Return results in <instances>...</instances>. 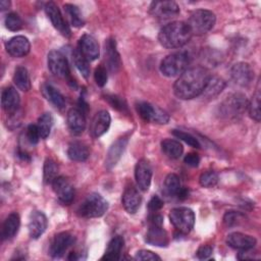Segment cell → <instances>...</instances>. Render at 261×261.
I'll list each match as a JSON object with an SVG mask.
<instances>
[{
	"label": "cell",
	"instance_id": "1",
	"mask_svg": "<svg viewBox=\"0 0 261 261\" xmlns=\"http://www.w3.org/2000/svg\"><path fill=\"white\" fill-rule=\"evenodd\" d=\"M210 76L209 71L202 66L188 68L174 83L173 93L181 100L196 98L203 93Z\"/></svg>",
	"mask_w": 261,
	"mask_h": 261
},
{
	"label": "cell",
	"instance_id": "2",
	"mask_svg": "<svg viewBox=\"0 0 261 261\" xmlns=\"http://www.w3.org/2000/svg\"><path fill=\"white\" fill-rule=\"evenodd\" d=\"M192 33L187 22L177 20L164 25L158 34L159 43L167 49L182 47L190 41Z\"/></svg>",
	"mask_w": 261,
	"mask_h": 261
},
{
	"label": "cell",
	"instance_id": "3",
	"mask_svg": "<svg viewBox=\"0 0 261 261\" xmlns=\"http://www.w3.org/2000/svg\"><path fill=\"white\" fill-rule=\"evenodd\" d=\"M248 100L242 93H233L225 97L219 104L218 113L225 119H238L248 109Z\"/></svg>",
	"mask_w": 261,
	"mask_h": 261
},
{
	"label": "cell",
	"instance_id": "4",
	"mask_svg": "<svg viewBox=\"0 0 261 261\" xmlns=\"http://www.w3.org/2000/svg\"><path fill=\"white\" fill-rule=\"evenodd\" d=\"M190 57L187 52H174L167 55L160 63V71L167 77L180 75L188 69Z\"/></svg>",
	"mask_w": 261,
	"mask_h": 261
},
{
	"label": "cell",
	"instance_id": "5",
	"mask_svg": "<svg viewBox=\"0 0 261 261\" xmlns=\"http://www.w3.org/2000/svg\"><path fill=\"white\" fill-rule=\"evenodd\" d=\"M215 14L207 9L195 10L188 19V27L192 35L201 36L208 33L215 24Z\"/></svg>",
	"mask_w": 261,
	"mask_h": 261
},
{
	"label": "cell",
	"instance_id": "6",
	"mask_svg": "<svg viewBox=\"0 0 261 261\" xmlns=\"http://www.w3.org/2000/svg\"><path fill=\"white\" fill-rule=\"evenodd\" d=\"M108 209V202L97 193L88 195L79 207L77 213L84 218H96L102 216Z\"/></svg>",
	"mask_w": 261,
	"mask_h": 261
},
{
	"label": "cell",
	"instance_id": "7",
	"mask_svg": "<svg viewBox=\"0 0 261 261\" xmlns=\"http://www.w3.org/2000/svg\"><path fill=\"white\" fill-rule=\"evenodd\" d=\"M47 63H48L49 70L54 75L67 80L68 84L70 86L75 87V83H74V81H72L71 75H70L68 61H67L66 57L60 51H57V50L50 51L48 53Z\"/></svg>",
	"mask_w": 261,
	"mask_h": 261
},
{
	"label": "cell",
	"instance_id": "8",
	"mask_svg": "<svg viewBox=\"0 0 261 261\" xmlns=\"http://www.w3.org/2000/svg\"><path fill=\"white\" fill-rule=\"evenodd\" d=\"M169 219L179 232L189 233L194 227L195 213L188 207H177L170 211Z\"/></svg>",
	"mask_w": 261,
	"mask_h": 261
},
{
	"label": "cell",
	"instance_id": "9",
	"mask_svg": "<svg viewBox=\"0 0 261 261\" xmlns=\"http://www.w3.org/2000/svg\"><path fill=\"white\" fill-rule=\"evenodd\" d=\"M137 111L140 114V116L146 121H151L160 124H165L169 121V115L167 114V112L148 102L138 103Z\"/></svg>",
	"mask_w": 261,
	"mask_h": 261
},
{
	"label": "cell",
	"instance_id": "10",
	"mask_svg": "<svg viewBox=\"0 0 261 261\" xmlns=\"http://www.w3.org/2000/svg\"><path fill=\"white\" fill-rule=\"evenodd\" d=\"M150 13L157 19L167 20L179 13V7L174 1H153L150 5Z\"/></svg>",
	"mask_w": 261,
	"mask_h": 261
},
{
	"label": "cell",
	"instance_id": "11",
	"mask_svg": "<svg viewBox=\"0 0 261 261\" xmlns=\"http://www.w3.org/2000/svg\"><path fill=\"white\" fill-rule=\"evenodd\" d=\"M75 238L67 231L57 233L51 242L49 248V255L52 258H60L65 252L74 244Z\"/></svg>",
	"mask_w": 261,
	"mask_h": 261
},
{
	"label": "cell",
	"instance_id": "12",
	"mask_svg": "<svg viewBox=\"0 0 261 261\" xmlns=\"http://www.w3.org/2000/svg\"><path fill=\"white\" fill-rule=\"evenodd\" d=\"M44 8H45V12H46L48 18L50 19L52 25L57 31H59L63 36L69 37L70 36L69 25L67 24V22L63 18L62 13H61L60 9L58 8V6L54 2L50 1V2H47L45 4Z\"/></svg>",
	"mask_w": 261,
	"mask_h": 261
},
{
	"label": "cell",
	"instance_id": "13",
	"mask_svg": "<svg viewBox=\"0 0 261 261\" xmlns=\"http://www.w3.org/2000/svg\"><path fill=\"white\" fill-rule=\"evenodd\" d=\"M52 188L62 204L68 205L73 201L74 188L65 176H57L52 182Z\"/></svg>",
	"mask_w": 261,
	"mask_h": 261
},
{
	"label": "cell",
	"instance_id": "14",
	"mask_svg": "<svg viewBox=\"0 0 261 261\" xmlns=\"http://www.w3.org/2000/svg\"><path fill=\"white\" fill-rule=\"evenodd\" d=\"M231 80L241 87H248L254 80V70L246 62H238L230 68Z\"/></svg>",
	"mask_w": 261,
	"mask_h": 261
},
{
	"label": "cell",
	"instance_id": "15",
	"mask_svg": "<svg viewBox=\"0 0 261 261\" xmlns=\"http://www.w3.org/2000/svg\"><path fill=\"white\" fill-rule=\"evenodd\" d=\"M77 49L88 61L96 60L100 55V48L97 40L88 34H85L80 38Z\"/></svg>",
	"mask_w": 261,
	"mask_h": 261
},
{
	"label": "cell",
	"instance_id": "16",
	"mask_svg": "<svg viewBox=\"0 0 261 261\" xmlns=\"http://www.w3.org/2000/svg\"><path fill=\"white\" fill-rule=\"evenodd\" d=\"M135 178L140 190L147 191L150 188L152 179V168L148 160L141 159L135 167Z\"/></svg>",
	"mask_w": 261,
	"mask_h": 261
},
{
	"label": "cell",
	"instance_id": "17",
	"mask_svg": "<svg viewBox=\"0 0 261 261\" xmlns=\"http://www.w3.org/2000/svg\"><path fill=\"white\" fill-rule=\"evenodd\" d=\"M6 51L13 57H23L29 54L31 49L30 41L24 36H15L5 44Z\"/></svg>",
	"mask_w": 261,
	"mask_h": 261
},
{
	"label": "cell",
	"instance_id": "18",
	"mask_svg": "<svg viewBox=\"0 0 261 261\" xmlns=\"http://www.w3.org/2000/svg\"><path fill=\"white\" fill-rule=\"evenodd\" d=\"M111 122V117L108 111L106 110H100L98 111L95 116L92 119L91 125H90V134L93 138H99L102 135H104Z\"/></svg>",
	"mask_w": 261,
	"mask_h": 261
},
{
	"label": "cell",
	"instance_id": "19",
	"mask_svg": "<svg viewBox=\"0 0 261 261\" xmlns=\"http://www.w3.org/2000/svg\"><path fill=\"white\" fill-rule=\"evenodd\" d=\"M48 220L46 215L42 211H33L29 218V234L32 239L40 238L46 230Z\"/></svg>",
	"mask_w": 261,
	"mask_h": 261
},
{
	"label": "cell",
	"instance_id": "20",
	"mask_svg": "<svg viewBox=\"0 0 261 261\" xmlns=\"http://www.w3.org/2000/svg\"><path fill=\"white\" fill-rule=\"evenodd\" d=\"M105 61L108 70L112 73H115L120 68V55L116 49V42L112 38L107 39L105 42Z\"/></svg>",
	"mask_w": 261,
	"mask_h": 261
},
{
	"label": "cell",
	"instance_id": "21",
	"mask_svg": "<svg viewBox=\"0 0 261 261\" xmlns=\"http://www.w3.org/2000/svg\"><path fill=\"white\" fill-rule=\"evenodd\" d=\"M127 142H128V139L123 137V138H119L118 140H116L110 146V148L106 154V158H105V166L107 169H111L117 164V162L119 161V159L121 158V156L125 150Z\"/></svg>",
	"mask_w": 261,
	"mask_h": 261
},
{
	"label": "cell",
	"instance_id": "22",
	"mask_svg": "<svg viewBox=\"0 0 261 261\" xmlns=\"http://www.w3.org/2000/svg\"><path fill=\"white\" fill-rule=\"evenodd\" d=\"M257 241L254 237L245 234L242 232H231L227 234L226 237V244L237 250L244 251V250H249L253 249L256 245Z\"/></svg>",
	"mask_w": 261,
	"mask_h": 261
},
{
	"label": "cell",
	"instance_id": "23",
	"mask_svg": "<svg viewBox=\"0 0 261 261\" xmlns=\"http://www.w3.org/2000/svg\"><path fill=\"white\" fill-rule=\"evenodd\" d=\"M121 202L125 211L129 214H134L138 211V209L141 206L142 196L135 187L130 186L124 190Z\"/></svg>",
	"mask_w": 261,
	"mask_h": 261
},
{
	"label": "cell",
	"instance_id": "24",
	"mask_svg": "<svg viewBox=\"0 0 261 261\" xmlns=\"http://www.w3.org/2000/svg\"><path fill=\"white\" fill-rule=\"evenodd\" d=\"M67 125L71 134L79 136L83 134L86 128L85 112L80 108H71L67 112Z\"/></svg>",
	"mask_w": 261,
	"mask_h": 261
},
{
	"label": "cell",
	"instance_id": "25",
	"mask_svg": "<svg viewBox=\"0 0 261 261\" xmlns=\"http://www.w3.org/2000/svg\"><path fill=\"white\" fill-rule=\"evenodd\" d=\"M19 95L13 87H6L1 94L2 108L8 113H12L18 110L19 107Z\"/></svg>",
	"mask_w": 261,
	"mask_h": 261
},
{
	"label": "cell",
	"instance_id": "26",
	"mask_svg": "<svg viewBox=\"0 0 261 261\" xmlns=\"http://www.w3.org/2000/svg\"><path fill=\"white\" fill-rule=\"evenodd\" d=\"M145 241L147 244L152 246L166 247L168 245V236L162 226L150 225L146 233Z\"/></svg>",
	"mask_w": 261,
	"mask_h": 261
},
{
	"label": "cell",
	"instance_id": "27",
	"mask_svg": "<svg viewBox=\"0 0 261 261\" xmlns=\"http://www.w3.org/2000/svg\"><path fill=\"white\" fill-rule=\"evenodd\" d=\"M19 225H20L19 215L16 212L10 213L6 217L2 225V231H1L2 240L4 241V240L12 239L17 233Z\"/></svg>",
	"mask_w": 261,
	"mask_h": 261
},
{
	"label": "cell",
	"instance_id": "28",
	"mask_svg": "<svg viewBox=\"0 0 261 261\" xmlns=\"http://www.w3.org/2000/svg\"><path fill=\"white\" fill-rule=\"evenodd\" d=\"M124 241L120 236H116L108 243L105 254L101 258L102 260H119L121 259L120 254L123 248Z\"/></svg>",
	"mask_w": 261,
	"mask_h": 261
},
{
	"label": "cell",
	"instance_id": "29",
	"mask_svg": "<svg viewBox=\"0 0 261 261\" xmlns=\"http://www.w3.org/2000/svg\"><path fill=\"white\" fill-rule=\"evenodd\" d=\"M90 151L84 143L81 142H72L69 144L67 149V156L72 161L84 162L89 158Z\"/></svg>",
	"mask_w": 261,
	"mask_h": 261
},
{
	"label": "cell",
	"instance_id": "30",
	"mask_svg": "<svg viewBox=\"0 0 261 261\" xmlns=\"http://www.w3.org/2000/svg\"><path fill=\"white\" fill-rule=\"evenodd\" d=\"M42 91L47 100L50 101L55 107L61 109L65 106V99L63 95L52 85L44 84L42 86Z\"/></svg>",
	"mask_w": 261,
	"mask_h": 261
},
{
	"label": "cell",
	"instance_id": "31",
	"mask_svg": "<svg viewBox=\"0 0 261 261\" xmlns=\"http://www.w3.org/2000/svg\"><path fill=\"white\" fill-rule=\"evenodd\" d=\"M161 149L163 153L171 158V159H177L181 156L184 152L182 145L173 139H165L161 142Z\"/></svg>",
	"mask_w": 261,
	"mask_h": 261
},
{
	"label": "cell",
	"instance_id": "32",
	"mask_svg": "<svg viewBox=\"0 0 261 261\" xmlns=\"http://www.w3.org/2000/svg\"><path fill=\"white\" fill-rule=\"evenodd\" d=\"M13 83L16 88L22 92H28L31 89V80L28 69L24 66H17L13 74Z\"/></svg>",
	"mask_w": 261,
	"mask_h": 261
},
{
	"label": "cell",
	"instance_id": "33",
	"mask_svg": "<svg viewBox=\"0 0 261 261\" xmlns=\"http://www.w3.org/2000/svg\"><path fill=\"white\" fill-rule=\"evenodd\" d=\"M225 85L226 84L222 79L217 76H210L202 94L207 98H214L222 92V90L225 88Z\"/></svg>",
	"mask_w": 261,
	"mask_h": 261
},
{
	"label": "cell",
	"instance_id": "34",
	"mask_svg": "<svg viewBox=\"0 0 261 261\" xmlns=\"http://www.w3.org/2000/svg\"><path fill=\"white\" fill-rule=\"evenodd\" d=\"M63 8H64L65 14L67 15L70 23L73 27L81 28V27H83L85 24L84 18L82 16V13H81V11H80L77 6H75L73 4H70V3H66V4H64Z\"/></svg>",
	"mask_w": 261,
	"mask_h": 261
},
{
	"label": "cell",
	"instance_id": "35",
	"mask_svg": "<svg viewBox=\"0 0 261 261\" xmlns=\"http://www.w3.org/2000/svg\"><path fill=\"white\" fill-rule=\"evenodd\" d=\"M180 188H181L180 180L176 174L169 173L165 177L164 184H163V190L167 196H170V197L176 196V194Z\"/></svg>",
	"mask_w": 261,
	"mask_h": 261
},
{
	"label": "cell",
	"instance_id": "36",
	"mask_svg": "<svg viewBox=\"0 0 261 261\" xmlns=\"http://www.w3.org/2000/svg\"><path fill=\"white\" fill-rule=\"evenodd\" d=\"M57 172H58L57 163L53 159L47 158L44 162V168H43L44 182L46 185H52L54 179L57 177Z\"/></svg>",
	"mask_w": 261,
	"mask_h": 261
},
{
	"label": "cell",
	"instance_id": "37",
	"mask_svg": "<svg viewBox=\"0 0 261 261\" xmlns=\"http://www.w3.org/2000/svg\"><path fill=\"white\" fill-rule=\"evenodd\" d=\"M52 124H53V117H52L51 113L45 112L39 117L37 126H38L39 133H40L41 139L45 140L49 137Z\"/></svg>",
	"mask_w": 261,
	"mask_h": 261
},
{
	"label": "cell",
	"instance_id": "38",
	"mask_svg": "<svg viewBox=\"0 0 261 261\" xmlns=\"http://www.w3.org/2000/svg\"><path fill=\"white\" fill-rule=\"evenodd\" d=\"M72 61H73V63L75 65V67L82 73V75L85 79H88L89 75H90L89 61L83 56V54L79 51L77 48L72 50Z\"/></svg>",
	"mask_w": 261,
	"mask_h": 261
},
{
	"label": "cell",
	"instance_id": "39",
	"mask_svg": "<svg viewBox=\"0 0 261 261\" xmlns=\"http://www.w3.org/2000/svg\"><path fill=\"white\" fill-rule=\"evenodd\" d=\"M260 89L259 86L257 87L251 101L248 104V110L250 113L251 118H253L255 121L259 122L261 118V112H260Z\"/></svg>",
	"mask_w": 261,
	"mask_h": 261
},
{
	"label": "cell",
	"instance_id": "40",
	"mask_svg": "<svg viewBox=\"0 0 261 261\" xmlns=\"http://www.w3.org/2000/svg\"><path fill=\"white\" fill-rule=\"evenodd\" d=\"M245 218H246V216L242 212L230 210V211L225 212V214L223 216V223L227 227H231V226H236V225H239L240 223H242L245 220Z\"/></svg>",
	"mask_w": 261,
	"mask_h": 261
},
{
	"label": "cell",
	"instance_id": "41",
	"mask_svg": "<svg viewBox=\"0 0 261 261\" xmlns=\"http://www.w3.org/2000/svg\"><path fill=\"white\" fill-rule=\"evenodd\" d=\"M6 29H8L11 32L19 31L22 28V20L19 17V15L15 12H10L5 16L4 20Z\"/></svg>",
	"mask_w": 261,
	"mask_h": 261
},
{
	"label": "cell",
	"instance_id": "42",
	"mask_svg": "<svg viewBox=\"0 0 261 261\" xmlns=\"http://www.w3.org/2000/svg\"><path fill=\"white\" fill-rule=\"evenodd\" d=\"M199 182L204 188H212L218 182V175L212 170L205 171L200 175Z\"/></svg>",
	"mask_w": 261,
	"mask_h": 261
},
{
	"label": "cell",
	"instance_id": "43",
	"mask_svg": "<svg viewBox=\"0 0 261 261\" xmlns=\"http://www.w3.org/2000/svg\"><path fill=\"white\" fill-rule=\"evenodd\" d=\"M172 135H173L175 138H177V139L184 141L185 143H187V144L190 145L191 147L200 148V146H201L200 143H199V141H198L193 135H191V134H189V133H186V132H184V130L173 129V130H172Z\"/></svg>",
	"mask_w": 261,
	"mask_h": 261
},
{
	"label": "cell",
	"instance_id": "44",
	"mask_svg": "<svg viewBox=\"0 0 261 261\" xmlns=\"http://www.w3.org/2000/svg\"><path fill=\"white\" fill-rule=\"evenodd\" d=\"M105 99L108 101V103L113 108H115V109H117V110H119L121 112H124V111L127 110L126 103H125V101L122 98H120V97H118L116 95H107L105 97Z\"/></svg>",
	"mask_w": 261,
	"mask_h": 261
},
{
	"label": "cell",
	"instance_id": "45",
	"mask_svg": "<svg viewBox=\"0 0 261 261\" xmlns=\"http://www.w3.org/2000/svg\"><path fill=\"white\" fill-rule=\"evenodd\" d=\"M94 79L96 84L99 87H104L106 85L108 75H107V70L103 65H99L98 67H96L94 72Z\"/></svg>",
	"mask_w": 261,
	"mask_h": 261
},
{
	"label": "cell",
	"instance_id": "46",
	"mask_svg": "<svg viewBox=\"0 0 261 261\" xmlns=\"http://www.w3.org/2000/svg\"><path fill=\"white\" fill-rule=\"evenodd\" d=\"M25 137H27V140L32 145H36L39 142V140L41 139V136H40V133H39L37 124H30L27 127Z\"/></svg>",
	"mask_w": 261,
	"mask_h": 261
},
{
	"label": "cell",
	"instance_id": "47",
	"mask_svg": "<svg viewBox=\"0 0 261 261\" xmlns=\"http://www.w3.org/2000/svg\"><path fill=\"white\" fill-rule=\"evenodd\" d=\"M135 259L136 260H152V261L161 260V258L158 255H156L155 253H153L152 251H149V250H140V251H138L136 253Z\"/></svg>",
	"mask_w": 261,
	"mask_h": 261
},
{
	"label": "cell",
	"instance_id": "48",
	"mask_svg": "<svg viewBox=\"0 0 261 261\" xmlns=\"http://www.w3.org/2000/svg\"><path fill=\"white\" fill-rule=\"evenodd\" d=\"M163 207V201L158 196H153L148 202V209L150 212H157Z\"/></svg>",
	"mask_w": 261,
	"mask_h": 261
},
{
	"label": "cell",
	"instance_id": "49",
	"mask_svg": "<svg viewBox=\"0 0 261 261\" xmlns=\"http://www.w3.org/2000/svg\"><path fill=\"white\" fill-rule=\"evenodd\" d=\"M212 251H213V248L209 245H203L201 246L197 252H196V255H197V258L203 260V259H207L210 257V255L212 254Z\"/></svg>",
	"mask_w": 261,
	"mask_h": 261
},
{
	"label": "cell",
	"instance_id": "50",
	"mask_svg": "<svg viewBox=\"0 0 261 261\" xmlns=\"http://www.w3.org/2000/svg\"><path fill=\"white\" fill-rule=\"evenodd\" d=\"M184 161L187 165L191 166V167H197L200 163V157L198 154L196 153H188L185 158Z\"/></svg>",
	"mask_w": 261,
	"mask_h": 261
},
{
	"label": "cell",
	"instance_id": "51",
	"mask_svg": "<svg viewBox=\"0 0 261 261\" xmlns=\"http://www.w3.org/2000/svg\"><path fill=\"white\" fill-rule=\"evenodd\" d=\"M149 223L150 225H154V226H162L163 224V217L160 214H152L149 217Z\"/></svg>",
	"mask_w": 261,
	"mask_h": 261
},
{
	"label": "cell",
	"instance_id": "52",
	"mask_svg": "<svg viewBox=\"0 0 261 261\" xmlns=\"http://www.w3.org/2000/svg\"><path fill=\"white\" fill-rule=\"evenodd\" d=\"M176 197H177L179 200H185V199H187V198L189 197V190H188L187 188H185V187H181V188L179 189V191L177 192Z\"/></svg>",
	"mask_w": 261,
	"mask_h": 261
},
{
	"label": "cell",
	"instance_id": "53",
	"mask_svg": "<svg viewBox=\"0 0 261 261\" xmlns=\"http://www.w3.org/2000/svg\"><path fill=\"white\" fill-rule=\"evenodd\" d=\"M10 6V2L7 0H1L0 1V8L1 10H5Z\"/></svg>",
	"mask_w": 261,
	"mask_h": 261
},
{
	"label": "cell",
	"instance_id": "54",
	"mask_svg": "<svg viewBox=\"0 0 261 261\" xmlns=\"http://www.w3.org/2000/svg\"><path fill=\"white\" fill-rule=\"evenodd\" d=\"M18 157L19 158H21L22 160H24V161H30V156L27 154V153H24V152H18Z\"/></svg>",
	"mask_w": 261,
	"mask_h": 261
}]
</instances>
